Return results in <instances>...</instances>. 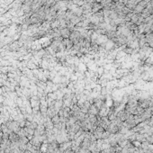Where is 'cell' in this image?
Returning a JSON list of instances; mask_svg holds the SVG:
<instances>
[{
  "label": "cell",
  "mask_w": 153,
  "mask_h": 153,
  "mask_svg": "<svg viewBox=\"0 0 153 153\" xmlns=\"http://www.w3.org/2000/svg\"><path fill=\"white\" fill-rule=\"evenodd\" d=\"M98 113H99V109L94 104H92L88 109V114H93V115L98 116Z\"/></svg>",
  "instance_id": "obj_1"
}]
</instances>
